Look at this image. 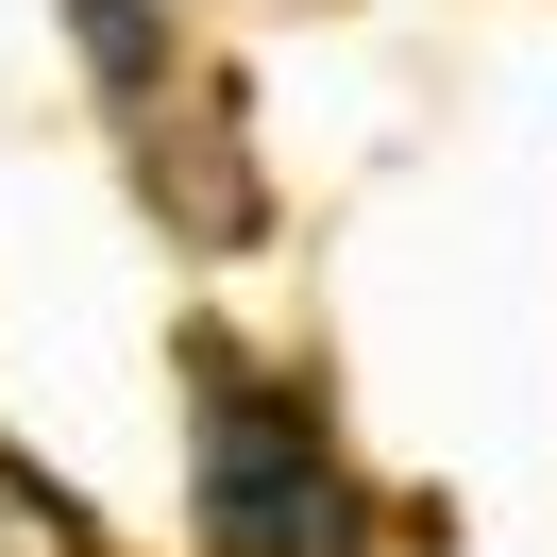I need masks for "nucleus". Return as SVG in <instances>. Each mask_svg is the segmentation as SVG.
<instances>
[{
	"mask_svg": "<svg viewBox=\"0 0 557 557\" xmlns=\"http://www.w3.org/2000/svg\"><path fill=\"white\" fill-rule=\"evenodd\" d=\"M186 490H203V557H372V507H355L338 440H321L271 372H220V355H203Z\"/></svg>",
	"mask_w": 557,
	"mask_h": 557,
	"instance_id": "1",
	"label": "nucleus"
},
{
	"mask_svg": "<svg viewBox=\"0 0 557 557\" xmlns=\"http://www.w3.org/2000/svg\"><path fill=\"white\" fill-rule=\"evenodd\" d=\"M0 557H85V523H69V490H51L35 456H0Z\"/></svg>",
	"mask_w": 557,
	"mask_h": 557,
	"instance_id": "2",
	"label": "nucleus"
},
{
	"mask_svg": "<svg viewBox=\"0 0 557 557\" xmlns=\"http://www.w3.org/2000/svg\"><path fill=\"white\" fill-rule=\"evenodd\" d=\"M69 35H85L102 85H152V51H170V35H152V0H69Z\"/></svg>",
	"mask_w": 557,
	"mask_h": 557,
	"instance_id": "3",
	"label": "nucleus"
}]
</instances>
